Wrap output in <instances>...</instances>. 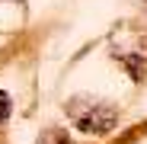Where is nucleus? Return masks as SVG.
<instances>
[{"label":"nucleus","instance_id":"f257e3e1","mask_svg":"<svg viewBox=\"0 0 147 144\" xmlns=\"http://www.w3.org/2000/svg\"><path fill=\"white\" fill-rule=\"evenodd\" d=\"M67 115L86 135H109L118 128V109L102 99H93V96H74L67 103Z\"/></svg>","mask_w":147,"mask_h":144},{"label":"nucleus","instance_id":"f03ea898","mask_svg":"<svg viewBox=\"0 0 147 144\" xmlns=\"http://www.w3.org/2000/svg\"><path fill=\"white\" fill-rule=\"evenodd\" d=\"M38 144H70V138H67L61 128H48V131L38 138Z\"/></svg>","mask_w":147,"mask_h":144},{"label":"nucleus","instance_id":"7ed1b4c3","mask_svg":"<svg viewBox=\"0 0 147 144\" xmlns=\"http://www.w3.org/2000/svg\"><path fill=\"white\" fill-rule=\"evenodd\" d=\"M7 118H10V96L0 90V125H3Z\"/></svg>","mask_w":147,"mask_h":144}]
</instances>
